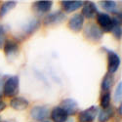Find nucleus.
<instances>
[{"label": "nucleus", "instance_id": "obj_6", "mask_svg": "<svg viewBox=\"0 0 122 122\" xmlns=\"http://www.w3.org/2000/svg\"><path fill=\"white\" fill-rule=\"evenodd\" d=\"M98 112H99V107L96 106H92L89 108L81 111L79 113L78 119L80 122H92L96 118Z\"/></svg>", "mask_w": 122, "mask_h": 122}, {"label": "nucleus", "instance_id": "obj_17", "mask_svg": "<svg viewBox=\"0 0 122 122\" xmlns=\"http://www.w3.org/2000/svg\"><path fill=\"white\" fill-rule=\"evenodd\" d=\"M19 51V45L17 42L13 41V40H8L4 43V53L6 54V56L10 57L16 55Z\"/></svg>", "mask_w": 122, "mask_h": 122}, {"label": "nucleus", "instance_id": "obj_29", "mask_svg": "<svg viewBox=\"0 0 122 122\" xmlns=\"http://www.w3.org/2000/svg\"><path fill=\"white\" fill-rule=\"evenodd\" d=\"M43 122H50V121H43Z\"/></svg>", "mask_w": 122, "mask_h": 122}, {"label": "nucleus", "instance_id": "obj_16", "mask_svg": "<svg viewBox=\"0 0 122 122\" xmlns=\"http://www.w3.org/2000/svg\"><path fill=\"white\" fill-rule=\"evenodd\" d=\"M83 1H62V6L66 13H71L82 7Z\"/></svg>", "mask_w": 122, "mask_h": 122}, {"label": "nucleus", "instance_id": "obj_20", "mask_svg": "<svg viewBox=\"0 0 122 122\" xmlns=\"http://www.w3.org/2000/svg\"><path fill=\"white\" fill-rule=\"evenodd\" d=\"M102 6L106 10V11L112 13V14H118V7L115 1L113 0H106V1H102Z\"/></svg>", "mask_w": 122, "mask_h": 122}, {"label": "nucleus", "instance_id": "obj_2", "mask_svg": "<svg viewBox=\"0 0 122 122\" xmlns=\"http://www.w3.org/2000/svg\"><path fill=\"white\" fill-rule=\"evenodd\" d=\"M84 35L87 39L91 40L93 42H99L103 38L104 32L101 27L96 24H89L84 29Z\"/></svg>", "mask_w": 122, "mask_h": 122}, {"label": "nucleus", "instance_id": "obj_14", "mask_svg": "<svg viewBox=\"0 0 122 122\" xmlns=\"http://www.w3.org/2000/svg\"><path fill=\"white\" fill-rule=\"evenodd\" d=\"M28 105V101L23 97H15L10 102V106L15 110H25V108H27Z\"/></svg>", "mask_w": 122, "mask_h": 122}, {"label": "nucleus", "instance_id": "obj_9", "mask_svg": "<svg viewBox=\"0 0 122 122\" xmlns=\"http://www.w3.org/2000/svg\"><path fill=\"white\" fill-rule=\"evenodd\" d=\"M84 25V18L81 14H75L70 18L68 22V27L74 32L80 31Z\"/></svg>", "mask_w": 122, "mask_h": 122}, {"label": "nucleus", "instance_id": "obj_7", "mask_svg": "<svg viewBox=\"0 0 122 122\" xmlns=\"http://www.w3.org/2000/svg\"><path fill=\"white\" fill-rule=\"evenodd\" d=\"M67 115H74L79 109V106L77 104V102L73 99H65L61 103V107Z\"/></svg>", "mask_w": 122, "mask_h": 122}, {"label": "nucleus", "instance_id": "obj_28", "mask_svg": "<svg viewBox=\"0 0 122 122\" xmlns=\"http://www.w3.org/2000/svg\"><path fill=\"white\" fill-rule=\"evenodd\" d=\"M0 122H2V120H1V117H0Z\"/></svg>", "mask_w": 122, "mask_h": 122}, {"label": "nucleus", "instance_id": "obj_8", "mask_svg": "<svg viewBox=\"0 0 122 122\" xmlns=\"http://www.w3.org/2000/svg\"><path fill=\"white\" fill-rule=\"evenodd\" d=\"M66 19V16L62 11H57L54 13L48 14L44 19V25H54L61 24Z\"/></svg>", "mask_w": 122, "mask_h": 122}, {"label": "nucleus", "instance_id": "obj_15", "mask_svg": "<svg viewBox=\"0 0 122 122\" xmlns=\"http://www.w3.org/2000/svg\"><path fill=\"white\" fill-rule=\"evenodd\" d=\"M53 6L52 1H36L33 4V9L37 14H47Z\"/></svg>", "mask_w": 122, "mask_h": 122}, {"label": "nucleus", "instance_id": "obj_12", "mask_svg": "<svg viewBox=\"0 0 122 122\" xmlns=\"http://www.w3.org/2000/svg\"><path fill=\"white\" fill-rule=\"evenodd\" d=\"M111 32L116 39H121L122 36V27H121V13L116 14L112 18V28Z\"/></svg>", "mask_w": 122, "mask_h": 122}, {"label": "nucleus", "instance_id": "obj_4", "mask_svg": "<svg viewBox=\"0 0 122 122\" xmlns=\"http://www.w3.org/2000/svg\"><path fill=\"white\" fill-rule=\"evenodd\" d=\"M97 23L103 32H109L112 28V18L108 14L106 13H99L97 15Z\"/></svg>", "mask_w": 122, "mask_h": 122}, {"label": "nucleus", "instance_id": "obj_21", "mask_svg": "<svg viewBox=\"0 0 122 122\" xmlns=\"http://www.w3.org/2000/svg\"><path fill=\"white\" fill-rule=\"evenodd\" d=\"M17 5L16 1H6L0 7V18L5 17L11 10H13Z\"/></svg>", "mask_w": 122, "mask_h": 122}, {"label": "nucleus", "instance_id": "obj_24", "mask_svg": "<svg viewBox=\"0 0 122 122\" xmlns=\"http://www.w3.org/2000/svg\"><path fill=\"white\" fill-rule=\"evenodd\" d=\"M6 26L3 25H0V47L4 44L5 41V35H6Z\"/></svg>", "mask_w": 122, "mask_h": 122}, {"label": "nucleus", "instance_id": "obj_23", "mask_svg": "<svg viewBox=\"0 0 122 122\" xmlns=\"http://www.w3.org/2000/svg\"><path fill=\"white\" fill-rule=\"evenodd\" d=\"M122 99V82L118 83V85L116 86L115 92H114V102L115 103H120Z\"/></svg>", "mask_w": 122, "mask_h": 122}, {"label": "nucleus", "instance_id": "obj_11", "mask_svg": "<svg viewBox=\"0 0 122 122\" xmlns=\"http://www.w3.org/2000/svg\"><path fill=\"white\" fill-rule=\"evenodd\" d=\"M39 26H40V21L39 20L31 19V20H29L27 23H25V25H24V27L22 29V32L25 36L31 35L39 28Z\"/></svg>", "mask_w": 122, "mask_h": 122}, {"label": "nucleus", "instance_id": "obj_19", "mask_svg": "<svg viewBox=\"0 0 122 122\" xmlns=\"http://www.w3.org/2000/svg\"><path fill=\"white\" fill-rule=\"evenodd\" d=\"M113 82H114L113 75L107 72L105 75L103 81H102V90H103L104 92H109V90L112 88Z\"/></svg>", "mask_w": 122, "mask_h": 122}, {"label": "nucleus", "instance_id": "obj_3", "mask_svg": "<svg viewBox=\"0 0 122 122\" xmlns=\"http://www.w3.org/2000/svg\"><path fill=\"white\" fill-rule=\"evenodd\" d=\"M107 52V69L108 73L113 74L117 71V69L120 66V58L119 56L111 50L106 49Z\"/></svg>", "mask_w": 122, "mask_h": 122}, {"label": "nucleus", "instance_id": "obj_25", "mask_svg": "<svg viewBox=\"0 0 122 122\" xmlns=\"http://www.w3.org/2000/svg\"><path fill=\"white\" fill-rule=\"evenodd\" d=\"M5 108H6V104L4 103L2 100H0V112H1V111H3Z\"/></svg>", "mask_w": 122, "mask_h": 122}, {"label": "nucleus", "instance_id": "obj_27", "mask_svg": "<svg viewBox=\"0 0 122 122\" xmlns=\"http://www.w3.org/2000/svg\"><path fill=\"white\" fill-rule=\"evenodd\" d=\"M6 122H16L15 120H8V121H6Z\"/></svg>", "mask_w": 122, "mask_h": 122}, {"label": "nucleus", "instance_id": "obj_1", "mask_svg": "<svg viewBox=\"0 0 122 122\" xmlns=\"http://www.w3.org/2000/svg\"><path fill=\"white\" fill-rule=\"evenodd\" d=\"M20 79L19 76H10L3 83V93L6 97H14L19 93Z\"/></svg>", "mask_w": 122, "mask_h": 122}, {"label": "nucleus", "instance_id": "obj_22", "mask_svg": "<svg viewBox=\"0 0 122 122\" xmlns=\"http://www.w3.org/2000/svg\"><path fill=\"white\" fill-rule=\"evenodd\" d=\"M110 93L109 92H105L102 95L101 98V107L103 108H107L108 107H110Z\"/></svg>", "mask_w": 122, "mask_h": 122}, {"label": "nucleus", "instance_id": "obj_5", "mask_svg": "<svg viewBox=\"0 0 122 122\" xmlns=\"http://www.w3.org/2000/svg\"><path fill=\"white\" fill-rule=\"evenodd\" d=\"M50 114L49 107L46 106H35L30 110V116L36 121H43Z\"/></svg>", "mask_w": 122, "mask_h": 122}, {"label": "nucleus", "instance_id": "obj_10", "mask_svg": "<svg viewBox=\"0 0 122 122\" xmlns=\"http://www.w3.org/2000/svg\"><path fill=\"white\" fill-rule=\"evenodd\" d=\"M97 13H98V8L94 2L86 1L84 3V6L82 7V13H81L83 18L93 19L95 18V16H97Z\"/></svg>", "mask_w": 122, "mask_h": 122}, {"label": "nucleus", "instance_id": "obj_26", "mask_svg": "<svg viewBox=\"0 0 122 122\" xmlns=\"http://www.w3.org/2000/svg\"><path fill=\"white\" fill-rule=\"evenodd\" d=\"M117 111L119 113V116H121L122 115V106H119V107L117 108Z\"/></svg>", "mask_w": 122, "mask_h": 122}, {"label": "nucleus", "instance_id": "obj_13", "mask_svg": "<svg viewBox=\"0 0 122 122\" xmlns=\"http://www.w3.org/2000/svg\"><path fill=\"white\" fill-rule=\"evenodd\" d=\"M50 115L54 122H66L68 117V115L66 113V111L60 107H54L52 111H51Z\"/></svg>", "mask_w": 122, "mask_h": 122}, {"label": "nucleus", "instance_id": "obj_18", "mask_svg": "<svg viewBox=\"0 0 122 122\" xmlns=\"http://www.w3.org/2000/svg\"><path fill=\"white\" fill-rule=\"evenodd\" d=\"M113 115V108L111 107H108L107 108H102V110L99 112L98 120L99 122H107Z\"/></svg>", "mask_w": 122, "mask_h": 122}]
</instances>
